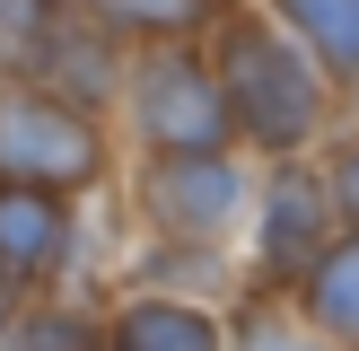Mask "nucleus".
Returning a JSON list of instances; mask_svg holds the SVG:
<instances>
[{
  "instance_id": "obj_1",
  "label": "nucleus",
  "mask_w": 359,
  "mask_h": 351,
  "mask_svg": "<svg viewBox=\"0 0 359 351\" xmlns=\"http://www.w3.org/2000/svg\"><path fill=\"white\" fill-rule=\"evenodd\" d=\"M202 53H210V70H219L228 114H237V150L255 158V167H272V158H316L333 140L342 97H333V79L272 27L263 0H228V18L202 35Z\"/></svg>"
},
{
  "instance_id": "obj_2",
  "label": "nucleus",
  "mask_w": 359,
  "mask_h": 351,
  "mask_svg": "<svg viewBox=\"0 0 359 351\" xmlns=\"http://www.w3.org/2000/svg\"><path fill=\"white\" fill-rule=\"evenodd\" d=\"M0 79H27L105 123V105H123L132 88V53L79 0H0Z\"/></svg>"
},
{
  "instance_id": "obj_3",
  "label": "nucleus",
  "mask_w": 359,
  "mask_h": 351,
  "mask_svg": "<svg viewBox=\"0 0 359 351\" xmlns=\"http://www.w3.org/2000/svg\"><path fill=\"white\" fill-rule=\"evenodd\" d=\"M123 123H132L140 158H219L237 150V114L219 97V70L202 44H158L132 62L123 88Z\"/></svg>"
},
{
  "instance_id": "obj_4",
  "label": "nucleus",
  "mask_w": 359,
  "mask_h": 351,
  "mask_svg": "<svg viewBox=\"0 0 359 351\" xmlns=\"http://www.w3.org/2000/svg\"><path fill=\"white\" fill-rule=\"evenodd\" d=\"M333 237H342V220H333V193H325V167H316V158H272V167H255V211H245V237H237L245 290L290 298Z\"/></svg>"
},
{
  "instance_id": "obj_5",
  "label": "nucleus",
  "mask_w": 359,
  "mask_h": 351,
  "mask_svg": "<svg viewBox=\"0 0 359 351\" xmlns=\"http://www.w3.org/2000/svg\"><path fill=\"white\" fill-rule=\"evenodd\" d=\"M132 211L149 237L167 246H219L237 255L245 211H255V158L219 150V158H140L132 167Z\"/></svg>"
},
{
  "instance_id": "obj_6",
  "label": "nucleus",
  "mask_w": 359,
  "mask_h": 351,
  "mask_svg": "<svg viewBox=\"0 0 359 351\" xmlns=\"http://www.w3.org/2000/svg\"><path fill=\"white\" fill-rule=\"evenodd\" d=\"M114 167V140L97 114L44 97L27 79H0V185H35V193H97Z\"/></svg>"
},
{
  "instance_id": "obj_7",
  "label": "nucleus",
  "mask_w": 359,
  "mask_h": 351,
  "mask_svg": "<svg viewBox=\"0 0 359 351\" xmlns=\"http://www.w3.org/2000/svg\"><path fill=\"white\" fill-rule=\"evenodd\" d=\"M70 255H79V202L35 193V185H0V272L35 298L44 281L70 272Z\"/></svg>"
},
{
  "instance_id": "obj_8",
  "label": "nucleus",
  "mask_w": 359,
  "mask_h": 351,
  "mask_svg": "<svg viewBox=\"0 0 359 351\" xmlns=\"http://www.w3.org/2000/svg\"><path fill=\"white\" fill-rule=\"evenodd\" d=\"M105 351H228V307L167 290H123L105 307Z\"/></svg>"
},
{
  "instance_id": "obj_9",
  "label": "nucleus",
  "mask_w": 359,
  "mask_h": 351,
  "mask_svg": "<svg viewBox=\"0 0 359 351\" xmlns=\"http://www.w3.org/2000/svg\"><path fill=\"white\" fill-rule=\"evenodd\" d=\"M272 27L333 79V97H359V0H263Z\"/></svg>"
},
{
  "instance_id": "obj_10",
  "label": "nucleus",
  "mask_w": 359,
  "mask_h": 351,
  "mask_svg": "<svg viewBox=\"0 0 359 351\" xmlns=\"http://www.w3.org/2000/svg\"><path fill=\"white\" fill-rule=\"evenodd\" d=\"M79 9L97 18L123 53H132V44L158 53V44H202V35L228 18V0H79Z\"/></svg>"
},
{
  "instance_id": "obj_11",
  "label": "nucleus",
  "mask_w": 359,
  "mask_h": 351,
  "mask_svg": "<svg viewBox=\"0 0 359 351\" xmlns=\"http://www.w3.org/2000/svg\"><path fill=\"white\" fill-rule=\"evenodd\" d=\"M290 298H298V316H307L333 351H359V228H342V237L316 255V272L298 281Z\"/></svg>"
},
{
  "instance_id": "obj_12",
  "label": "nucleus",
  "mask_w": 359,
  "mask_h": 351,
  "mask_svg": "<svg viewBox=\"0 0 359 351\" xmlns=\"http://www.w3.org/2000/svg\"><path fill=\"white\" fill-rule=\"evenodd\" d=\"M228 351H333V343L298 316V298L237 290V298H228Z\"/></svg>"
},
{
  "instance_id": "obj_13",
  "label": "nucleus",
  "mask_w": 359,
  "mask_h": 351,
  "mask_svg": "<svg viewBox=\"0 0 359 351\" xmlns=\"http://www.w3.org/2000/svg\"><path fill=\"white\" fill-rule=\"evenodd\" d=\"M0 351H105V316L70 307V298H27Z\"/></svg>"
},
{
  "instance_id": "obj_14",
  "label": "nucleus",
  "mask_w": 359,
  "mask_h": 351,
  "mask_svg": "<svg viewBox=\"0 0 359 351\" xmlns=\"http://www.w3.org/2000/svg\"><path fill=\"white\" fill-rule=\"evenodd\" d=\"M316 167H325V193H333V220L359 228V114L333 123V140L316 150Z\"/></svg>"
},
{
  "instance_id": "obj_15",
  "label": "nucleus",
  "mask_w": 359,
  "mask_h": 351,
  "mask_svg": "<svg viewBox=\"0 0 359 351\" xmlns=\"http://www.w3.org/2000/svg\"><path fill=\"white\" fill-rule=\"evenodd\" d=\"M18 307H27V290H18V281H9V272H0V333H9V325H18Z\"/></svg>"
}]
</instances>
